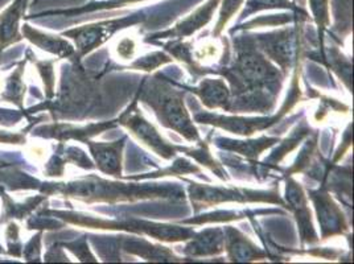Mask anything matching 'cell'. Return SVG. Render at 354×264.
<instances>
[{
    "label": "cell",
    "mask_w": 354,
    "mask_h": 264,
    "mask_svg": "<svg viewBox=\"0 0 354 264\" xmlns=\"http://www.w3.org/2000/svg\"><path fill=\"white\" fill-rule=\"evenodd\" d=\"M249 7H255L261 8L262 6L265 7H288L290 3L287 0H250Z\"/></svg>",
    "instance_id": "6da1fadb"
},
{
    "label": "cell",
    "mask_w": 354,
    "mask_h": 264,
    "mask_svg": "<svg viewBox=\"0 0 354 264\" xmlns=\"http://www.w3.org/2000/svg\"><path fill=\"white\" fill-rule=\"evenodd\" d=\"M241 3H242V0H225L223 7H222V20L233 15L234 11H236V8L241 6Z\"/></svg>",
    "instance_id": "7a4b0ae2"
}]
</instances>
